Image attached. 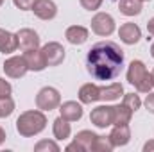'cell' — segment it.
<instances>
[{
  "label": "cell",
  "mask_w": 154,
  "mask_h": 152,
  "mask_svg": "<svg viewBox=\"0 0 154 152\" xmlns=\"http://www.w3.org/2000/svg\"><path fill=\"white\" fill-rule=\"evenodd\" d=\"M124 68V50L115 41L95 43L86 56V70L97 81H113Z\"/></svg>",
  "instance_id": "obj_1"
},
{
  "label": "cell",
  "mask_w": 154,
  "mask_h": 152,
  "mask_svg": "<svg viewBox=\"0 0 154 152\" xmlns=\"http://www.w3.org/2000/svg\"><path fill=\"white\" fill-rule=\"evenodd\" d=\"M45 127H47V116H45V111L41 109L23 111L16 118V131L23 138L36 136L41 131H45Z\"/></svg>",
  "instance_id": "obj_2"
},
{
  "label": "cell",
  "mask_w": 154,
  "mask_h": 152,
  "mask_svg": "<svg viewBox=\"0 0 154 152\" xmlns=\"http://www.w3.org/2000/svg\"><path fill=\"white\" fill-rule=\"evenodd\" d=\"M127 82L133 84L140 93H149L152 90V84H151V72H147V66L143 61L140 59H133L127 66Z\"/></svg>",
  "instance_id": "obj_3"
},
{
  "label": "cell",
  "mask_w": 154,
  "mask_h": 152,
  "mask_svg": "<svg viewBox=\"0 0 154 152\" xmlns=\"http://www.w3.org/2000/svg\"><path fill=\"white\" fill-rule=\"evenodd\" d=\"M59 104H61V93L57 88L45 86L36 95V108L41 111H52V109L59 108Z\"/></svg>",
  "instance_id": "obj_4"
},
{
  "label": "cell",
  "mask_w": 154,
  "mask_h": 152,
  "mask_svg": "<svg viewBox=\"0 0 154 152\" xmlns=\"http://www.w3.org/2000/svg\"><path fill=\"white\" fill-rule=\"evenodd\" d=\"M116 29L115 18L109 14V13H97L93 18H91V31L97 34V36H111Z\"/></svg>",
  "instance_id": "obj_5"
},
{
  "label": "cell",
  "mask_w": 154,
  "mask_h": 152,
  "mask_svg": "<svg viewBox=\"0 0 154 152\" xmlns=\"http://www.w3.org/2000/svg\"><path fill=\"white\" fill-rule=\"evenodd\" d=\"M99 134L93 132V131H79L74 138V141L70 145H66V152H91V147H93V141Z\"/></svg>",
  "instance_id": "obj_6"
},
{
  "label": "cell",
  "mask_w": 154,
  "mask_h": 152,
  "mask_svg": "<svg viewBox=\"0 0 154 152\" xmlns=\"http://www.w3.org/2000/svg\"><path fill=\"white\" fill-rule=\"evenodd\" d=\"M113 106H108V104H102V106H97L95 109H91L90 113V122L99 127V129H106L109 125H113Z\"/></svg>",
  "instance_id": "obj_7"
},
{
  "label": "cell",
  "mask_w": 154,
  "mask_h": 152,
  "mask_svg": "<svg viewBox=\"0 0 154 152\" xmlns=\"http://www.w3.org/2000/svg\"><path fill=\"white\" fill-rule=\"evenodd\" d=\"M41 52H43L45 61H47L48 66H59V65L65 61V52H66V50L63 48L61 43H57V41H48L47 45L41 47Z\"/></svg>",
  "instance_id": "obj_8"
},
{
  "label": "cell",
  "mask_w": 154,
  "mask_h": 152,
  "mask_svg": "<svg viewBox=\"0 0 154 152\" xmlns=\"http://www.w3.org/2000/svg\"><path fill=\"white\" fill-rule=\"evenodd\" d=\"M2 68H4L5 75L11 77V79H20V77H23L29 72L23 56H11L9 59L4 61V66Z\"/></svg>",
  "instance_id": "obj_9"
},
{
  "label": "cell",
  "mask_w": 154,
  "mask_h": 152,
  "mask_svg": "<svg viewBox=\"0 0 154 152\" xmlns=\"http://www.w3.org/2000/svg\"><path fill=\"white\" fill-rule=\"evenodd\" d=\"M16 39H18V48L22 52H27V50H34L39 48V36L34 29H20L16 32Z\"/></svg>",
  "instance_id": "obj_10"
},
{
  "label": "cell",
  "mask_w": 154,
  "mask_h": 152,
  "mask_svg": "<svg viewBox=\"0 0 154 152\" xmlns=\"http://www.w3.org/2000/svg\"><path fill=\"white\" fill-rule=\"evenodd\" d=\"M31 11L38 16L39 20H45V22H47V20L56 18V14H57V5H56L54 0H36Z\"/></svg>",
  "instance_id": "obj_11"
},
{
  "label": "cell",
  "mask_w": 154,
  "mask_h": 152,
  "mask_svg": "<svg viewBox=\"0 0 154 152\" xmlns=\"http://www.w3.org/2000/svg\"><path fill=\"white\" fill-rule=\"evenodd\" d=\"M118 36H120V41L125 43V45H136L140 38H142V31L136 23L133 22H125L120 25L118 29Z\"/></svg>",
  "instance_id": "obj_12"
},
{
  "label": "cell",
  "mask_w": 154,
  "mask_h": 152,
  "mask_svg": "<svg viewBox=\"0 0 154 152\" xmlns=\"http://www.w3.org/2000/svg\"><path fill=\"white\" fill-rule=\"evenodd\" d=\"M23 57H25V63H27L29 72H43L48 66L47 61H45V56H43L41 48H34V50L23 52Z\"/></svg>",
  "instance_id": "obj_13"
},
{
  "label": "cell",
  "mask_w": 154,
  "mask_h": 152,
  "mask_svg": "<svg viewBox=\"0 0 154 152\" xmlns=\"http://www.w3.org/2000/svg\"><path fill=\"white\" fill-rule=\"evenodd\" d=\"M59 113L65 120H68L70 123L72 122H79L82 118V104L75 102V100H66L63 104H59Z\"/></svg>",
  "instance_id": "obj_14"
},
{
  "label": "cell",
  "mask_w": 154,
  "mask_h": 152,
  "mask_svg": "<svg viewBox=\"0 0 154 152\" xmlns=\"http://www.w3.org/2000/svg\"><path fill=\"white\" fill-rule=\"evenodd\" d=\"M79 102L81 104H93L97 100H100V86L93 84V82H86L79 88Z\"/></svg>",
  "instance_id": "obj_15"
},
{
  "label": "cell",
  "mask_w": 154,
  "mask_h": 152,
  "mask_svg": "<svg viewBox=\"0 0 154 152\" xmlns=\"http://www.w3.org/2000/svg\"><path fill=\"white\" fill-rule=\"evenodd\" d=\"M109 140L113 143V147H125L131 141V129L129 123L125 125H115L109 132Z\"/></svg>",
  "instance_id": "obj_16"
},
{
  "label": "cell",
  "mask_w": 154,
  "mask_h": 152,
  "mask_svg": "<svg viewBox=\"0 0 154 152\" xmlns=\"http://www.w3.org/2000/svg\"><path fill=\"white\" fill-rule=\"evenodd\" d=\"M65 38L72 45H84L90 38V31L82 25H70L65 31Z\"/></svg>",
  "instance_id": "obj_17"
},
{
  "label": "cell",
  "mask_w": 154,
  "mask_h": 152,
  "mask_svg": "<svg viewBox=\"0 0 154 152\" xmlns=\"http://www.w3.org/2000/svg\"><path fill=\"white\" fill-rule=\"evenodd\" d=\"M52 132H54V138L63 141V140H68L70 134H72V125L68 120H65L63 116H57L54 122H52Z\"/></svg>",
  "instance_id": "obj_18"
},
{
  "label": "cell",
  "mask_w": 154,
  "mask_h": 152,
  "mask_svg": "<svg viewBox=\"0 0 154 152\" xmlns=\"http://www.w3.org/2000/svg\"><path fill=\"white\" fill-rule=\"evenodd\" d=\"M18 50V39H16V34L5 31L0 27V52L4 54H13Z\"/></svg>",
  "instance_id": "obj_19"
},
{
  "label": "cell",
  "mask_w": 154,
  "mask_h": 152,
  "mask_svg": "<svg viewBox=\"0 0 154 152\" xmlns=\"http://www.w3.org/2000/svg\"><path fill=\"white\" fill-rule=\"evenodd\" d=\"M124 95V86L120 82H111L108 86H100V100L102 102H113Z\"/></svg>",
  "instance_id": "obj_20"
},
{
  "label": "cell",
  "mask_w": 154,
  "mask_h": 152,
  "mask_svg": "<svg viewBox=\"0 0 154 152\" xmlns=\"http://www.w3.org/2000/svg\"><path fill=\"white\" fill-rule=\"evenodd\" d=\"M113 125H125L131 122L133 118V111L125 106V104H118V106H113Z\"/></svg>",
  "instance_id": "obj_21"
},
{
  "label": "cell",
  "mask_w": 154,
  "mask_h": 152,
  "mask_svg": "<svg viewBox=\"0 0 154 152\" xmlns=\"http://www.w3.org/2000/svg\"><path fill=\"white\" fill-rule=\"evenodd\" d=\"M118 9L124 16H138L142 13L140 0H118Z\"/></svg>",
  "instance_id": "obj_22"
},
{
  "label": "cell",
  "mask_w": 154,
  "mask_h": 152,
  "mask_svg": "<svg viewBox=\"0 0 154 152\" xmlns=\"http://www.w3.org/2000/svg\"><path fill=\"white\" fill-rule=\"evenodd\" d=\"M113 149H115V147H113L109 136H100V134H99V136L95 138V141H93L91 152H111Z\"/></svg>",
  "instance_id": "obj_23"
},
{
  "label": "cell",
  "mask_w": 154,
  "mask_h": 152,
  "mask_svg": "<svg viewBox=\"0 0 154 152\" xmlns=\"http://www.w3.org/2000/svg\"><path fill=\"white\" fill-rule=\"evenodd\" d=\"M122 104H125V106L134 113V111H138V109L142 108V99H140V95H136V93H124Z\"/></svg>",
  "instance_id": "obj_24"
},
{
  "label": "cell",
  "mask_w": 154,
  "mask_h": 152,
  "mask_svg": "<svg viewBox=\"0 0 154 152\" xmlns=\"http://www.w3.org/2000/svg\"><path fill=\"white\" fill-rule=\"evenodd\" d=\"M13 111H14V100H13L11 97H4V99H0V116H2V118L11 116Z\"/></svg>",
  "instance_id": "obj_25"
},
{
  "label": "cell",
  "mask_w": 154,
  "mask_h": 152,
  "mask_svg": "<svg viewBox=\"0 0 154 152\" xmlns=\"http://www.w3.org/2000/svg\"><path fill=\"white\" fill-rule=\"evenodd\" d=\"M34 150L36 152H59L61 149H59V145L56 143V141H52V140H41V141H38L36 145H34Z\"/></svg>",
  "instance_id": "obj_26"
},
{
  "label": "cell",
  "mask_w": 154,
  "mask_h": 152,
  "mask_svg": "<svg viewBox=\"0 0 154 152\" xmlns=\"http://www.w3.org/2000/svg\"><path fill=\"white\" fill-rule=\"evenodd\" d=\"M79 2L86 11H97V9H100L104 0H79Z\"/></svg>",
  "instance_id": "obj_27"
},
{
  "label": "cell",
  "mask_w": 154,
  "mask_h": 152,
  "mask_svg": "<svg viewBox=\"0 0 154 152\" xmlns=\"http://www.w3.org/2000/svg\"><path fill=\"white\" fill-rule=\"evenodd\" d=\"M11 93H13V86H11L5 79L0 77V99H4V97H11Z\"/></svg>",
  "instance_id": "obj_28"
},
{
  "label": "cell",
  "mask_w": 154,
  "mask_h": 152,
  "mask_svg": "<svg viewBox=\"0 0 154 152\" xmlns=\"http://www.w3.org/2000/svg\"><path fill=\"white\" fill-rule=\"evenodd\" d=\"M36 0H13V4L20 9V11H31Z\"/></svg>",
  "instance_id": "obj_29"
},
{
  "label": "cell",
  "mask_w": 154,
  "mask_h": 152,
  "mask_svg": "<svg viewBox=\"0 0 154 152\" xmlns=\"http://www.w3.org/2000/svg\"><path fill=\"white\" fill-rule=\"evenodd\" d=\"M143 106H145V109L149 111V113L154 114V91L151 93H147V99H145V102H143Z\"/></svg>",
  "instance_id": "obj_30"
},
{
  "label": "cell",
  "mask_w": 154,
  "mask_h": 152,
  "mask_svg": "<svg viewBox=\"0 0 154 152\" xmlns=\"http://www.w3.org/2000/svg\"><path fill=\"white\" fill-rule=\"evenodd\" d=\"M154 150V140H149L145 145H143V152H152Z\"/></svg>",
  "instance_id": "obj_31"
},
{
  "label": "cell",
  "mask_w": 154,
  "mask_h": 152,
  "mask_svg": "<svg viewBox=\"0 0 154 152\" xmlns=\"http://www.w3.org/2000/svg\"><path fill=\"white\" fill-rule=\"evenodd\" d=\"M147 31H149V34L154 38V16L149 20V22H147Z\"/></svg>",
  "instance_id": "obj_32"
},
{
  "label": "cell",
  "mask_w": 154,
  "mask_h": 152,
  "mask_svg": "<svg viewBox=\"0 0 154 152\" xmlns=\"http://www.w3.org/2000/svg\"><path fill=\"white\" fill-rule=\"evenodd\" d=\"M5 138H7V136H5V131H4V129L0 127V145H2L4 141H5Z\"/></svg>",
  "instance_id": "obj_33"
},
{
  "label": "cell",
  "mask_w": 154,
  "mask_h": 152,
  "mask_svg": "<svg viewBox=\"0 0 154 152\" xmlns=\"http://www.w3.org/2000/svg\"><path fill=\"white\" fill-rule=\"evenodd\" d=\"M151 84H152V88H154V68L151 70Z\"/></svg>",
  "instance_id": "obj_34"
},
{
  "label": "cell",
  "mask_w": 154,
  "mask_h": 152,
  "mask_svg": "<svg viewBox=\"0 0 154 152\" xmlns=\"http://www.w3.org/2000/svg\"><path fill=\"white\" fill-rule=\"evenodd\" d=\"M151 56H152V57H154V43H152V45H151Z\"/></svg>",
  "instance_id": "obj_35"
},
{
  "label": "cell",
  "mask_w": 154,
  "mask_h": 152,
  "mask_svg": "<svg viewBox=\"0 0 154 152\" xmlns=\"http://www.w3.org/2000/svg\"><path fill=\"white\" fill-rule=\"evenodd\" d=\"M140 2H151V0H140Z\"/></svg>",
  "instance_id": "obj_36"
},
{
  "label": "cell",
  "mask_w": 154,
  "mask_h": 152,
  "mask_svg": "<svg viewBox=\"0 0 154 152\" xmlns=\"http://www.w3.org/2000/svg\"><path fill=\"white\" fill-rule=\"evenodd\" d=\"M2 4H4V0H0V7H2Z\"/></svg>",
  "instance_id": "obj_37"
},
{
  "label": "cell",
  "mask_w": 154,
  "mask_h": 152,
  "mask_svg": "<svg viewBox=\"0 0 154 152\" xmlns=\"http://www.w3.org/2000/svg\"><path fill=\"white\" fill-rule=\"evenodd\" d=\"M0 118H2V116H0Z\"/></svg>",
  "instance_id": "obj_38"
}]
</instances>
